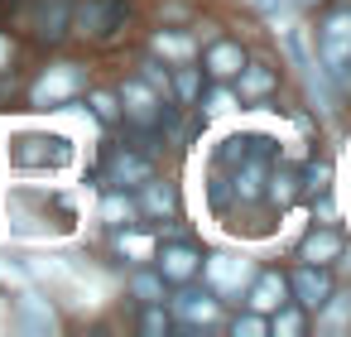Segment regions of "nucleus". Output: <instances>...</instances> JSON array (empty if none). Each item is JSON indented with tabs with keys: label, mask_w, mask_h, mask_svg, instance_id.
<instances>
[{
	"label": "nucleus",
	"mask_w": 351,
	"mask_h": 337,
	"mask_svg": "<svg viewBox=\"0 0 351 337\" xmlns=\"http://www.w3.org/2000/svg\"><path fill=\"white\" fill-rule=\"evenodd\" d=\"M5 217H10V231L25 241H58V236H73L77 226V207L58 188H15L5 198Z\"/></svg>",
	"instance_id": "nucleus-1"
},
{
	"label": "nucleus",
	"mask_w": 351,
	"mask_h": 337,
	"mask_svg": "<svg viewBox=\"0 0 351 337\" xmlns=\"http://www.w3.org/2000/svg\"><path fill=\"white\" fill-rule=\"evenodd\" d=\"M73 135L63 130H15L5 135V159L15 174H68L73 169Z\"/></svg>",
	"instance_id": "nucleus-2"
},
{
	"label": "nucleus",
	"mask_w": 351,
	"mask_h": 337,
	"mask_svg": "<svg viewBox=\"0 0 351 337\" xmlns=\"http://www.w3.org/2000/svg\"><path fill=\"white\" fill-rule=\"evenodd\" d=\"M317 63L337 82V92H351V10H337L317 34Z\"/></svg>",
	"instance_id": "nucleus-3"
},
{
	"label": "nucleus",
	"mask_w": 351,
	"mask_h": 337,
	"mask_svg": "<svg viewBox=\"0 0 351 337\" xmlns=\"http://www.w3.org/2000/svg\"><path fill=\"white\" fill-rule=\"evenodd\" d=\"M284 49H289V58L298 63V73H303L308 92L317 97V106H322V111H332V97L322 92V73H317V58L308 54V39H303V30H298V25H289V30H284Z\"/></svg>",
	"instance_id": "nucleus-4"
},
{
	"label": "nucleus",
	"mask_w": 351,
	"mask_h": 337,
	"mask_svg": "<svg viewBox=\"0 0 351 337\" xmlns=\"http://www.w3.org/2000/svg\"><path fill=\"white\" fill-rule=\"evenodd\" d=\"M121 20H125V5H121V0H87V5L77 10V34L111 39Z\"/></svg>",
	"instance_id": "nucleus-5"
},
{
	"label": "nucleus",
	"mask_w": 351,
	"mask_h": 337,
	"mask_svg": "<svg viewBox=\"0 0 351 337\" xmlns=\"http://www.w3.org/2000/svg\"><path fill=\"white\" fill-rule=\"evenodd\" d=\"M77 82H82L77 68H73V63H58V68H49V73L34 82L29 97H34V106H58V102H68V97L77 92Z\"/></svg>",
	"instance_id": "nucleus-6"
},
{
	"label": "nucleus",
	"mask_w": 351,
	"mask_h": 337,
	"mask_svg": "<svg viewBox=\"0 0 351 337\" xmlns=\"http://www.w3.org/2000/svg\"><path fill=\"white\" fill-rule=\"evenodd\" d=\"M207 270V284L217 294H241V284H250V265L245 260H231V255H212V260H197Z\"/></svg>",
	"instance_id": "nucleus-7"
},
{
	"label": "nucleus",
	"mask_w": 351,
	"mask_h": 337,
	"mask_svg": "<svg viewBox=\"0 0 351 337\" xmlns=\"http://www.w3.org/2000/svg\"><path fill=\"white\" fill-rule=\"evenodd\" d=\"M173 313H178L183 323H193V327H212V323L221 318L217 299H207V294H193V289H183V294L173 299Z\"/></svg>",
	"instance_id": "nucleus-8"
},
{
	"label": "nucleus",
	"mask_w": 351,
	"mask_h": 337,
	"mask_svg": "<svg viewBox=\"0 0 351 337\" xmlns=\"http://www.w3.org/2000/svg\"><path fill=\"white\" fill-rule=\"evenodd\" d=\"M279 303H289V279H279V275H255V284H250V308H255V313H274Z\"/></svg>",
	"instance_id": "nucleus-9"
},
{
	"label": "nucleus",
	"mask_w": 351,
	"mask_h": 337,
	"mask_svg": "<svg viewBox=\"0 0 351 337\" xmlns=\"http://www.w3.org/2000/svg\"><path fill=\"white\" fill-rule=\"evenodd\" d=\"M289 289L298 294V303H303V308H317V303L332 294V289H327V275H322V270H313V265H303V270L289 279Z\"/></svg>",
	"instance_id": "nucleus-10"
},
{
	"label": "nucleus",
	"mask_w": 351,
	"mask_h": 337,
	"mask_svg": "<svg viewBox=\"0 0 351 337\" xmlns=\"http://www.w3.org/2000/svg\"><path fill=\"white\" fill-rule=\"evenodd\" d=\"M125 111H130V121H140V126L159 121V97L149 92V82H125Z\"/></svg>",
	"instance_id": "nucleus-11"
},
{
	"label": "nucleus",
	"mask_w": 351,
	"mask_h": 337,
	"mask_svg": "<svg viewBox=\"0 0 351 337\" xmlns=\"http://www.w3.org/2000/svg\"><path fill=\"white\" fill-rule=\"evenodd\" d=\"M159 275L173 279V284L193 279V275H197V251H188V246H169V251L159 255Z\"/></svg>",
	"instance_id": "nucleus-12"
},
{
	"label": "nucleus",
	"mask_w": 351,
	"mask_h": 337,
	"mask_svg": "<svg viewBox=\"0 0 351 337\" xmlns=\"http://www.w3.org/2000/svg\"><path fill=\"white\" fill-rule=\"evenodd\" d=\"M15 313H20V327H25V332H53V327H58L53 308H49V303H44L39 294H25Z\"/></svg>",
	"instance_id": "nucleus-13"
},
{
	"label": "nucleus",
	"mask_w": 351,
	"mask_h": 337,
	"mask_svg": "<svg viewBox=\"0 0 351 337\" xmlns=\"http://www.w3.org/2000/svg\"><path fill=\"white\" fill-rule=\"evenodd\" d=\"M317 308H322V313H317V332H322V337H337V332L351 323V299H346V294H341V299H322Z\"/></svg>",
	"instance_id": "nucleus-14"
},
{
	"label": "nucleus",
	"mask_w": 351,
	"mask_h": 337,
	"mask_svg": "<svg viewBox=\"0 0 351 337\" xmlns=\"http://www.w3.org/2000/svg\"><path fill=\"white\" fill-rule=\"evenodd\" d=\"M241 49L236 44H212V54H207V68H212V78H236L241 73Z\"/></svg>",
	"instance_id": "nucleus-15"
},
{
	"label": "nucleus",
	"mask_w": 351,
	"mask_h": 337,
	"mask_svg": "<svg viewBox=\"0 0 351 337\" xmlns=\"http://www.w3.org/2000/svg\"><path fill=\"white\" fill-rule=\"evenodd\" d=\"M39 39H58L63 30H68V0H53V5H49V0H44V10H39Z\"/></svg>",
	"instance_id": "nucleus-16"
},
{
	"label": "nucleus",
	"mask_w": 351,
	"mask_h": 337,
	"mask_svg": "<svg viewBox=\"0 0 351 337\" xmlns=\"http://www.w3.org/2000/svg\"><path fill=\"white\" fill-rule=\"evenodd\" d=\"M341 255V241L332 236V231H313L308 241H303V260H317V265H327V260H337Z\"/></svg>",
	"instance_id": "nucleus-17"
},
{
	"label": "nucleus",
	"mask_w": 351,
	"mask_h": 337,
	"mask_svg": "<svg viewBox=\"0 0 351 337\" xmlns=\"http://www.w3.org/2000/svg\"><path fill=\"white\" fill-rule=\"evenodd\" d=\"M111 174H116V183H145V178H149V159H140V154H116Z\"/></svg>",
	"instance_id": "nucleus-18"
},
{
	"label": "nucleus",
	"mask_w": 351,
	"mask_h": 337,
	"mask_svg": "<svg viewBox=\"0 0 351 337\" xmlns=\"http://www.w3.org/2000/svg\"><path fill=\"white\" fill-rule=\"evenodd\" d=\"M154 54H164V58H193V39L159 30V34H154Z\"/></svg>",
	"instance_id": "nucleus-19"
},
{
	"label": "nucleus",
	"mask_w": 351,
	"mask_h": 337,
	"mask_svg": "<svg viewBox=\"0 0 351 337\" xmlns=\"http://www.w3.org/2000/svg\"><path fill=\"white\" fill-rule=\"evenodd\" d=\"M260 178H265V164H260V159H245L241 174H236V193H241V198H255V193H260Z\"/></svg>",
	"instance_id": "nucleus-20"
},
{
	"label": "nucleus",
	"mask_w": 351,
	"mask_h": 337,
	"mask_svg": "<svg viewBox=\"0 0 351 337\" xmlns=\"http://www.w3.org/2000/svg\"><path fill=\"white\" fill-rule=\"evenodd\" d=\"M269 82H274V78H269L265 68H245V63H241V92H245V97H265Z\"/></svg>",
	"instance_id": "nucleus-21"
},
{
	"label": "nucleus",
	"mask_w": 351,
	"mask_h": 337,
	"mask_svg": "<svg viewBox=\"0 0 351 337\" xmlns=\"http://www.w3.org/2000/svg\"><path fill=\"white\" fill-rule=\"evenodd\" d=\"M274 332H279V337L303 332V313H298V308H289V303H279V308H274Z\"/></svg>",
	"instance_id": "nucleus-22"
},
{
	"label": "nucleus",
	"mask_w": 351,
	"mask_h": 337,
	"mask_svg": "<svg viewBox=\"0 0 351 337\" xmlns=\"http://www.w3.org/2000/svg\"><path fill=\"white\" fill-rule=\"evenodd\" d=\"M145 207H149L154 217H169V212H173V193H169V188H159V183H149V193H145Z\"/></svg>",
	"instance_id": "nucleus-23"
},
{
	"label": "nucleus",
	"mask_w": 351,
	"mask_h": 337,
	"mask_svg": "<svg viewBox=\"0 0 351 337\" xmlns=\"http://www.w3.org/2000/svg\"><path fill=\"white\" fill-rule=\"evenodd\" d=\"M135 294L145 303H159L164 299V275H135Z\"/></svg>",
	"instance_id": "nucleus-24"
},
{
	"label": "nucleus",
	"mask_w": 351,
	"mask_h": 337,
	"mask_svg": "<svg viewBox=\"0 0 351 337\" xmlns=\"http://www.w3.org/2000/svg\"><path fill=\"white\" fill-rule=\"evenodd\" d=\"M130 212H135V207H130L125 198H106V202H101V217H106V222H116V226H125V222H130Z\"/></svg>",
	"instance_id": "nucleus-25"
},
{
	"label": "nucleus",
	"mask_w": 351,
	"mask_h": 337,
	"mask_svg": "<svg viewBox=\"0 0 351 337\" xmlns=\"http://www.w3.org/2000/svg\"><path fill=\"white\" fill-rule=\"evenodd\" d=\"M121 251L135 255V260H145V255H154V241L149 236H121Z\"/></svg>",
	"instance_id": "nucleus-26"
},
{
	"label": "nucleus",
	"mask_w": 351,
	"mask_h": 337,
	"mask_svg": "<svg viewBox=\"0 0 351 337\" xmlns=\"http://www.w3.org/2000/svg\"><path fill=\"white\" fill-rule=\"evenodd\" d=\"M145 332H149V337H164V332H169V313L149 303V313H145Z\"/></svg>",
	"instance_id": "nucleus-27"
},
{
	"label": "nucleus",
	"mask_w": 351,
	"mask_h": 337,
	"mask_svg": "<svg viewBox=\"0 0 351 337\" xmlns=\"http://www.w3.org/2000/svg\"><path fill=\"white\" fill-rule=\"evenodd\" d=\"M231 327H236V337H260V332H265V318H260V313H245V318H236Z\"/></svg>",
	"instance_id": "nucleus-28"
},
{
	"label": "nucleus",
	"mask_w": 351,
	"mask_h": 337,
	"mask_svg": "<svg viewBox=\"0 0 351 337\" xmlns=\"http://www.w3.org/2000/svg\"><path fill=\"white\" fill-rule=\"evenodd\" d=\"M269 198H274V202L293 198V174H274V178H269Z\"/></svg>",
	"instance_id": "nucleus-29"
},
{
	"label": "nucleus",
	"mask_w": 351,
	"mask_h": 337,
	"mask_svg": "<svg viewBox=\"0 0 351 337\" xmlns=\"http://www.w3.org/2000/svg\"><path fill=\"white\" fill-rule=\"evenodd\" d=\"M327 178H332V169H327V164H313V169H308V183H303V188H308V193H322V188H327Z\"/></svg>",
	"instance_id": "nucleus-30"
},
{
	"label": "nucleus",
	"mask_w": 351,
	"mask_h": 337,
	"mask_svg": "<svg viewBox=\"0 0 351 337\" xmlns=\"http://www.w3.org/2000/svg\"><path fill=\"white\" fill-rule=\"evenodd\" d=\"M231 106H236V97H231V92H212V97H207V111H212V116H226Z\"/></svg>",
	"instance_id": "nucleus-31"
},
{
	"label": "nucleus",
	"mask_w": 351,
	"mask_h": 337,
	"mask_svg": "<svg viewBox=\"0 0 351 337\" xmlns=\"http://www.w3.org/2000/svg\"><path fill=\"white\" fill-rule=\"evenodd\" d=\"M92 106H97V116H101V121H116V116H121V106H116L106 92H97V97H92Z\"/></svg>",
	"instance_id": "nucleus-32"
},
{
	"label": "nucleus",
	"mask_w": 351,
	"mask_h": 337,
	"mask_svg": "<svg viewBox=\"0 0 351 337\" xmlns=\"http://www.w3.org/2000/svg\"><path fill=\"white\" fill-rule=\"evenodd\" d=\"M178 97H183V102H193V97H197V73H193V68H188V73H178Z\"/></svg>",
	"instance_id": "nucleus-33"
},
{
	"label": "nucleus",
	"mask_w": 351,
	"mask_h": 337,
	"mask_svg": "<svg viewBox=\"0 0 351 337\" xmlns=\"http://www.w3.org/2000/svg\"><path fill=\"white\" fill-rule=\"evenodd\" d=\"M145 82H149V87H164V92H169V73H164L159 63H145Z\"/></svg>",
	"instance_id": "nucleus-34"
},
{
	"label": "nucleus",
	"mask_w": 351,
	"mask_h": 337,
	"mask_svg": "<svg viewBox=\"0 0 351 337\" xmlns=\"http://www.w3.org/2000/svg\"><path fill=\"white\" fill-rule=\"evenodd\" d=\"M250 5H260L269 20H279V5H284V0H250Z\"/></svg>",
	"instance_id": "nucleus-35"
},
{
	"label": "nucleus",
	"mask_w": 351,
	"mask_h": 337,
	"mask_svg": "<svg viewBox=\"0 0 351 337\" xmlns=\"http://www.w3.org/2000/svg\"><path fill=\"white\" fill-rule=\"evenodd\" d=\"M5 63H10V44H5V39H0V68H5Z\"/></svg>",
	"instance_id": "nucleus-36"
},
{
	"label": "nucleus",
	"mask_w": 351,
	"mask_h": 337,
	"mask_svg": "<svg viewBox=\"0 0 351 337\" xmlns=\"http://www.w3.org/2000/svg\"><path fill=\"white\" fill-rule=\"evenodd\" d=\"M298 5H317V0H298Z\"/></svg>",
	"instance_id": "nucleus-37"
}]
</instances>
